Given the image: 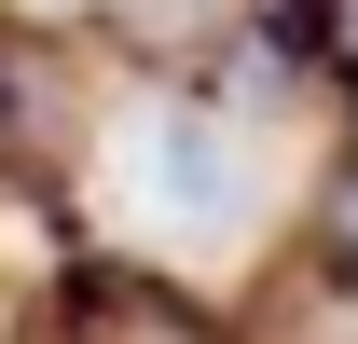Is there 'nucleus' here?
I'll list each match as a JSON object with an SVG mask.
<instances>
[]
</instances>
